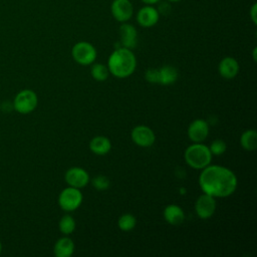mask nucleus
<instances>
[{
    "instance_id": "f257e3e1",
    "label": "nucleus",
    "mask_w": 257,
    "mask_h": 257,
    "mask_svg": "<svg viewBox=\"0 0 257 257\" xmlns=\"http://www.w3.org/2000/svg\"><path fill=\"white\" fill-rule=\"evenodd\" d=\"M199 184L205 194L224 198L232 195L237 187V178L228 168L222 166H207L199 177Z\"/></svg>"
},
{
    "instance_id": "f03ea898",
    "label": "nucleus",
    "mask_w": 257,
    "mask_h": 257,
    "mask_svg": "<svg viewBox=\"0 0 257 257\" xmlns=\"http://www.w3.org/2000/svg\"><path fill=\"white\" fill-rule=\"evenodd\" d=\"M107 64L109 72L116 77L123 78L130 76L135 71L137 60L131 49L119 47L109 55Z\"/></svg>"
},
{
    "instance_id": "7ed1b4c3",
    "label": "nucleus",
    "mask_w": 257,
    "mask_h": 257,
    "mask_svg": "<svg viewBox=\"0 0 257 257\" xmlns=\"http://www.w3.org/2000/svg\"><path fill=\"white\" fill-rule=\"evenodd\" d=\"M184 157L190 167L194 169H204L210 164L212 154L207 146L196 143L187 148Z\"/></svg>"
},
{
    "instance_id": "20e7f679",
    "label": "nucleus",
    "mask_w": 257,
    "mask_h": 257,
    "mask_svg": "<svg viewBox=\"0 0 257 257\" xmlns=\"http://www.w3.org/2000/svg\"><path fill=\"white\" fill-rule=\"evenodd\" d=\"M37 103V94L31 89H23L19 91L13 99L14 109L21 114H27L33 111L36 108Z\"/></svg>"
},
{
    "instance_id": "39448f33",
    "label": "nucleus",
    "mask_w": 257,
    "mask_h": 257,
    "mask_svg": "<svg viewBox=\"0 0 257 257\" xmlns=\"http://www.w3.org/2000/svg\"><path fill=\"white\" fill-rule=\"evenodd\" d=\"M71 53L73 59L81 65H88L92 63L96 57V50L94 46L86 41H80L74 44Z\"/></svg>"
},
{
    "instance_id": "423d86ee",
    "label": "nucleus",
    "mask_w": 257,
    "mask_h": 257,
    "mask_svg": "<svg viewBox=\"0 0 257 257\" xmlns=\"http://www.w3.org/2000/svg\"><path fill=\"white\" fill-rule=\"evenodd\" d=\"M82 202V194L79 189L68 187L61 191L58 197V204L64 211H73L77 209Z\"/></svg>"
},
{
    "instance_id": "0eeeda50",
    "label": "nucleus",
    "mask_w": 257,
    "mask_h": 257,
    "mask_svg": "<svg viewBox=\"0 0 257 257\" xmlns=\"http://www.w3.org/2000/svg\"><path fill=\"white\" fill-rule=\"evenodd\" d=\"M112 17L118 22L128 21L134 13V7L130 0H113L110 5Z\"/></svg>"
},
{
    "instance_id": "6e6552de",
    "label": "nucleus",
    "mask_w": 257,
    "mask_h": 257,
    "mask_svg": "<svg viewBox=\"0 0 257 257\" xmlns=\"http://www.w3.org/2000/svg\"><path fill=\"white\" fill-rule=\"evenodd\" d=\"M155 134L147 125H137L132 131L133 142L143 148H149L155 143Z\"/></svg>"
},
{
    "instance_id": "1a4fd4ad",
    "label": "nucleus",
    "mask_w": 257,
    "mask_h": 257,
    "mask_svg": "<svg viewBox=\"0 0 257 257\" xmlns=\"http://www.w3.org/2000/svg\"><path fill=\"white\" fill-rule=\"evenodd\" d=\"M195 210L201 219H209L212 217L216 210V201L214 197L208 194L201 195L196 201Z\"/></svg>"
},
{
    "instance_id": "9d476101",
    "label": "nucleus",
    "mask_w": 257,
    "mask_h": 257,
    "mask_svg": "<svg viewBox=\"0 0 257 257\" xmlns=\"http://www.w3.org/2000/svg\"><path fill=\"white\" fill-rule=\"evenodd\" d=\"M64 179L70 187L81 189L87 185L89 181V176L85 170L74 167L66 171Z\"/></svg>"
},
{
    "instance_id": "9b49d317",
    "label": "nucleus",
    "mask_w": 257,
    "mask_h": 257,
    "mask_svg": "<svg viewBox=\"0 0 257 257\" xmlns=\"http://www.w3.org/2000/svg\"><path fill=\"white\" fill-rule=\"evenodd\" d=\"M160 13L153 5H145L137 13L138 23L145 28L156 25L159 21Z\"/></svg>"
},
{
    "instance_id": "f8f14e48",
    "label": "nucleus",
    "mask_w": 257,
    "mask_h": 257,
    "mask_svg": "<svg viewBox=\"0 0 257 257\" xmlns=\"http://www.w3.org/2000/svg\"><path fill=\"white\" fill-rule=\"evenodd\" d=\"M209 134L208 122L204 119H195L188 127V136L195 143L203 142Z\"/></svg>"
},
{
    "instance_id": "ddd939ff",
    "label": "nucleus",
    "mask_w": 257,
    "mask_h": 257,
    "mask_svg": "<svg viewBox=\"0 0 257 257\" xmlns=\"http://www.w3.org/2000/svg\"><path fill=\"white\" fill-rule=\"evenodd\" d=\"M119 35L122 47L133 49L137 46L138 32L134 25L123 22L119 27Z\"/></svg>"
},
{
    "instance_id": "4468645a",
    "label": "nucleus",
    "mask_w": 257,
    "mask_h": 257,
    "mask_svg": "<svg viewBox=\"0 0 257 257\" xmlns=\"http://www.w3.org/2000/svg\"><path fill=\"white\" fill-rule=\"evenodd\" d=\"M219 72L226 79L235 77L239 71V64L233 57H224L219 63Z\"/></svg>"
},
{
    "instance_id": "2eb2a0df",
    "label": "nucleus",
    "mask_w": 257,
    "mask_h": 257,
    "mask_svg": "<svg viewBox=\"0 0 257 257\" xmlns=\"http://www.w3.org/2000/svg\"><path fill=\"white\" fill-rule=\"evenodd\" d=\"M164 218L171 225H180L185 220V213L177 205H169L164 210Z\"/></svg>"
},
{
    "instance_id": "dca6fc26",
    "label": "nucleus",
    "mask_w": 257,
    "mask_h": 257,
    "mask_svg": "<svg viewBox=\"0 0 257 257\" xmlns=\"http://www.w3.org/2000/svg\"><path fill=\"white\" fill-rule=\"evenodd\" d=\"M74 251V244L68 237L60 238L54 245V255L56 257H69Z\"/></svg>"
},
{
    "instance_id": "f3484780",
    "label": "nucleus",
    "mask_w": 257,
    "mask_h": 257,
    "mask_svg": "<svg viewBox=\"0 0 257 257\" xmlns=\"http://www.w3.org/2000/svg\"><path fill=\"white\" fill-rule=\"evenodd\" d=\"M89 149L95 155L102 156V155L107 154L110 151L111 144L107 138L102 137V136H97V137H94L90 141Z\"/></svg>"
},
{
    "instance_id": "a211bd4d",
    "label": "nucleus",
    "mask_w": 257,
    "mask_h": 257,
    "mask_svg": "<svg viewBox=\"0 0 257 257\" xmlns=\"http://www.w3.org/2000/svg\"><path fill=\"white\" fill-rule=\"evenodd\" d=\"M158 72V83L171 84L174 83L178 78V71L175 67L165 65L157 69Z\"/></svg>"
},
{
    "instance_id": "6ab92c4d",
    "label": "nucleus",
    "mask_w": 257,
    "mask_h": 257,
    "mask_svg": "<svg viewBox=\"0 0 257 257\" xmlns=\"http://www.w3.org/2000/svg\"><path fill=\"white\" fill-rule=\"evenodd\" d=\"M240 144L247 151H254L257 148V133L255 130L244 132L240 139Z\"/></svg>"
},
{
    "instance_id": "aec40b11",
    "label": "nucleus",
    "mask_w": 257,
    "mask_h": 257,
    "mask_svg": "<svg viewBox=\"0 0 257 257\" xmlns=\"http://www.w3.org/2000/svg\"><path fill=\"white\" fill-rule=\"evenodd\" d=\"M74 229H75V221L71 216L65 215L60 219L59 230L61 233L68 235V234H71L74 231Z\"/></svg>"
},
{
    "instance_id": "412c9836",
    "label": "nucleus",
    "mask_w": 257,
    "mask_h": 257,
    "mask_svg": "<svg viewBox=\"0 0 257 257\" xmlns=\"http://www.w3.org/2000/svg\"><path fill=\"white\" fill-rule=\"evenodd\" d=\"M91 75L97 81H103L108 76V68L101 63H95L91 67Z\"/></svg>"
},
{
    "instance_id": "4be33fe9",
    "label": "nucleus",
    "mask_w": 257,
    "mask_h": 257,
    "mask_svg": "<svg viewBox=\"0 0 257 257\" xmlns=\"http://www.w3.org/2000/svg\"><path fill=\"white\" fill-rule=\"evenodd\" d=\"M136 218L132 214H123L122 216L119 217L117 221L118 228L122 231H130L135 228L136 226Z\"/></svg>"
},
{
    "instance_id": "5701e85b",
    "label": "nucleus",
    "mask_w": 257,
    "mask_h": 257,
    "mask_svg": "<svg viewBox=\"0 0 257 257\" xmlns=\"http://www.w3.org/2000/svg\"><path fill=\"white\" fill-rule=\"evenodd\" d=\"M210 152L212 155H217V156H220L222 155L223 153H225L226 149H227V146H226V143L222 140H215L214 142H212L211 146H210Z\"/></svg>"
},
{
    "instance_id": "b1692460",
    "label": "nucleus",
    "mask_w": 257,
    "mask_h": 257,
    "mask_svg": "<svg viewBox=\"0 0 257 257\" xmlns=\"http://www.w3.org/2000/svg\"><path fill=\"white\" fill-rule=\"evenodd\" d=\"M92 185L97 190H106L109 186V181L106 177L99 175V176L93 178Z\"/></svg>"
},
{
    "instance_id": "393cba45",
    "label": "nucleus",
    "mask_w": 257,
    "mask_h": 257,
    "mask_svg": "<svg viewBox=\"0 0 257 257\" xmlns=\"http://www.w3.org/2000/svg\"><path fill=\"white\" fill-rule=\"evenodd\" d=\"M250 17L254 24L257 23V4L254 3L250 9Z\"/></svg>"
},
{
    "instance_id": "a878e982",
    "label": "nucleus",
    "mask_w": 257,
    "mask_h": 257,
    "mask_svg": "<svg viewBox=\"0 0 257 257\" xmlns=\"http://www.w3.org/2000/svg\"><path fill=\"white\" fill-rule=\"evenodd\" d=\"M141 1L147 5H153V4H157L158 2H160V0H141Z\"/></svg>"
},
{
    "instance_id": "bb28decb",
    "label": "nucleus",
    "mask_w": 257,
    "mask_h": 257,
    "mask_svg": "<svg viewBox=\"0 0 257 257\" xmlns=\"http://www.w3.org/2000/svg\"><path fill=\"white\" fill-rule=\"evenodd\" d=\"M168 1H170V2H179L181 0H168Z\"/></svg>"
},
{
    "instance_id": "cd10ccee",
    "label": "nucleus",
    "mask_w": 257,
    "mask_h": 257,
    "mask_svg": "<svg viewBox=\"0 0 257 257\" xmlns=\"http://www.w3.org/2000/svg\"><path fill=\"white\" fill-rule=\"evenodd\" d=\"M2 252V244H1V241H0V254Z\"/></svg>"
}]
</instances>
